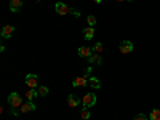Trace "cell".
I'll use <instances>...</instances> for the list:
<instances>
[{
    "label": "cell",
    "mask_w": 160,
    "mask_h": 120,
    "mask_svg": "<svg viewBox=\"0 0 160 120\" xmlns=\"http://www.w3.org/2000/svg\"><path fill=\"white\" fill-rule=\"evenodd\" d=\"M82 103L75 95H69V98H67V104H69V107H77V106Z\"/></svg>",
    "instance_id": "30bf717a"
},
{
    "label": "cell",
    "mask_w": 160,
    "mask_h": 120,
    "mask_svg": "<svg viewBox=\"0 0 160 120\" xmlns=\"http://www.w3.org/2000/svg\"><path fill=\"white\" fill-rule=\"evenodd\" d=\"M91 54H93L91 48H88V47H80V48H79V56H82V58H90Z\"/></svg>",
    "instance_id": "8fae6325"
},
{
    "label": "cell",
    "mask_w": 160,
    "mask_h": 120,
    "mask_svg": "<svg viewBox=\"0 0 160 120\" xmlns=\"http://www.w3.org/2000/svg\"><path fill=\"white\" fill-rule=\"evenodd\" d=\"M150 120H160V110L159 109H154L150 112Z\"/></svg>",
    "instance_id": "2e32d148"
},
{
    "label": "cell",
    "mask_w": 160,
    "mask_h": 120,
    "mask_svg": "<svg viewBox=\"0 0 160 120\" xmlns=\"http://www.w3.org/2000/svg\"><path fill=\"white\" fill-rule=\"evenodd\" d=\"M83 37H85L87 40H91L93 37H95V29H93V27H85V29H83Z\"/></svg>",
    "instance_id": "7c38bea8"
},
{
    "label": "cell",
    "mask_w": 160,
    "mask_h": 120,
    "mask_svg": "<svg viewBox=\"0 0 160 120\" xmlns=\"http://www.w3.org/2000/svg\"><path fill=\"white\" fill-rule=\"evenodd\" d=\"M88 61H90L91 64H101L102 59H101V56H99V53H95V54H91V56L88 58Z\"/></svg>",
    "instance_id": "4fadbf2b"
},
{
    "label": "cell",
    "mask_w": 160,
    "mask_h": 120,
    "mask_svg": "<svg viewBox=\"0 0 160 120\" xmlns=\"http://www.w3.org/2000/svg\"><path fill=\"white\" fill-rule=\"evenodd\" d=\"M55 10H56V13H58V15H61V16L69 15V13H70V8L66 5V3H63V2H56Z\"/></svg>",
    "instance_id": "3957f363"
},
{
    "label": "cell",
    "mask_w": 160,
    "mask_h": 120,
    "mask_svg": "<svg viewBox=\"0 0 160 120\" xmlns=\"http://www.w3.org/2000/svg\"><path fill=\"white\" fill-rule=\"evenodd\" d=\"M37 95H39V91H35V88H31V90L26 93V98H27V101H32Z\"/></svg>",
    "instance_id": "9a60e30c"
},
{
    "label": "cell",
    "mask_w": 160,
    "mask_h": 120,
    "mask_svg": "<svg viewBox=\"0 0 160 120\" xmlns=\"http://www.w3.org/2000/svg\"><path fill=\"white\" fill-rule=\"evenodd\" d=\"M72 86H77V88H82V86H87V75H79L72 80Z\"/></svg>",
    "instance_id": "5b68a950"
},
{
    "label": "cell",
    "mask_w": 160,
    "mask_h": 120,
    "mask_svg": "<svg viewBox=\"0 0 160 120\" xmlns=\"http://www.w3.org/2000/svg\"><path fill=\"white\" fill-rule=\"evenodd\" d=\"M133 120H147V117H146L144 114H139V115H136V117Z\"/></svg>",
    "instance_id": "44dd1931"
},
{
    "label": "cell",
    "mask_w": 160,
    "mask_h": 120,
    "mask_svg": "<svg viewBox=\"0 0 160 120\" xmlns=\"http://www.w3.org/2000/svg\"><path fill=\"white\" fill-rule=\"evenodd\" d=\"M93 50H95L96 53H101V51H102V50H104V48H102V43H101V42H98V43L95 45V48H93Z\"/></svg>",
    "instance_id": "ffe728a7"
},
{
    "label": "cell",
    "mask_w": 160,
    "mask_h": 120,
    "mask_svg": "<svg viewBox=\"0 0 160 120\" xmlns=\"http://www.w3.org/2000/svg\"><path fill=\"white\" fill-rule=\"evenodd\" d=\"M90 110H88V107H83V110H82V114H80V117H82L83 120H87V119H90Z\"/></svg>",
    "instance_id": "e0dca14e"
},
{
    "label": "cell",
    "mask_w": 160,
    "mask_h": 120,
    "mask_svg": "<svg viewBox=\"0 0 160 120\" xmlns=\"http://www.w3.org/2000/svg\"><path fill=\"white\" fill-rule=\"evenodd\" d=\"M21 8H22V0H10V10L13 13L19 11Z\"/></svg>",
    "instance_id": "9c48e42d"
},
{
    "label": "cell",
    "mask_w": 160,
    "mask_h": 120,
    "mask_svg": "<svg viewBox=\"0 0 160 120\" xmlns=\"http://www.w3.org/2000/svg\"><path fill=\"white\" fill-rule=\"evenodd\" d=\"M24 82H26V85L29 86V88H35V86H39V85H37V75H35V74H27L26 78H24Z\"/></svg>",
    "instance_id": "277c9868"
},
{
    "label": "cell",
    "mask_w": 160,
    "mask_h": 120,
    "mask_svg": "<svg viewBox=\"0 0 160 120\" xmlns=\"http://www.w3.org/2000/svg\"><path fill=\"white\" fill-rule=\"evenodd\" d=\"M133 51V43L130 42V40H125V42H122L120 43V53H123V54H128Z\"/></svg>",
    "instance_id": "8992f818"
},
{
    "label": "cell",
    "mask_w": 160,
    "mask_h": 120,
    "mask_svg": "<svg viewBox=\"0 0 160 120\" xmlns=\"http://www.w3.org/2000/svg\"><path fill=\"white\" fill-rule=\"evenodd\" d=\"M39 96H46L48 95V86H39Z\"/></svg>",
    "instance_id": "ac0fdd59"
},
{
    "label": "cell",
    "mask_w": 160,
    "mask_h": 120,
    "mask_svg": "<svg viewBox=\"0 0 160 120\" xmlns=\"http://www.w3.org/2000/svg\"><path fill=\"white\" fill-rule=\"evenodd\" d=\"M93 2H95V3H101L102 0H93Z\"/></svg>",
    "instance_id": "603a6c76"
},
{
    "label": "cell",
    "mask_w": 160,
    "mask_h": 120,
    "mask_svg": "<svg viewBox=\"0 0 160 120\" xmlns=\"http://www.w3.org/2000/svg\"><path fill=\"white\" fill-rule=\"evenodd\" d=\"M95 24H96V18L93 16V15H90V16H88V26H90V27H93Z\"/></svg>",
    "instance_id": "d6986e66"
},
{
    "label": "cell",
    "mask_w": 160,
    "mask_h": 120,
    "mask_svg": "<svg viewBox=\"0 0 160 120\" xmlns=\"http://www.w3.org/2000/svg\"><path fill=\"white\" fill-rule=\"evenodd\" d=\"M88 83H90V86H91V88H101V82L99 80H98V78L96 77H90V80H88Z\"/></svg>",
    "instance_id": "5bb4252c"
},
{
    "label": "cell",
    "mask_w": 160,
    "mask_h": 120,
    "mask_svg": "<svg viewBox=\"0 0 160 120\" xmlns=\"http://www.w3.org/2000/svg\"><path fill=\"white\" fill-rule=\"evenodd\" d=\"M13 34H15V27L13 26H3V29H2V37L3 39H10Z\"/></svg>",
    "instance_id": "ba28073f"
},
{
    "label": "cell",
    "mask_w": 160,
    "mask_h": 120,
    "mask_svg": "<svg viewBox=\"0 0 160 120\" xmlns=\"http://www.w3.org/2000/svg\"><path fill=\"white\" fill-rule=\"evenodd\" d=\"M82 104H83V107H93V106L96 104V95L95 93H87L82 99Z\"/></svg>",
    "instance_id": "7a4b0ae2"
},
{
    "label": "cell",
    "mask_w": 160,
    "mask_h": 120,
    "mask_svg": "<svg viewBox=\"0 0 160 120\" xmlns=\"http://www.w3.org/2000/svg\"><path fill=\"white\" fill-rule=\"evenodd\" d=\"M32 110H35V104L32 103V101H27V103H22V106H21V112H22V114L32 112Z\"/></svg>",
    "instance_id": "52a82bcc"
},
{
    "label": "cell",
    "mask_w": 160,
    "mask_h": 120,
    "mask_svg": "<svg viewBox=\"0 0 160 120\" xmlns=\"http://www.w3.org/2000/svg\"><path fill=\"white\" fill-rule=\"evenodd\" d=\"M8 103H10V106L13 109H16V107H21L22 106V99L18 93H10V96H8Z\"/></svg>",
    "instance_id": "6da1fadb"
},
{
    "label": "cell",
    "mask_w": 160,
    "mask_h": 120,
    "mask_svg": "<svg viewBox=\"0 0 160 120\" xmlns=\"http://www.w3.org/2000/svg\"><path fill=\"white\" fill-rule=\"evenodd\" d=\"M70 13H72V15H74V16H77V18L80 16V11H75V10H70Z\"/></svg>",
    "instance_id": "7402d4cb"
},
{
    "label": "cell",
    "mask_w": 160,
    "mask_h": 120,
    "mask_svg": "<svg viewBox=\"0 0 160 120\" xmlns=\"http://www.w3.org/2000/svg\"><path fill=\"white\" fill-rule=\"evenodd\" d=\"M117 2H125V0H117Z\"/></svg>",
    "instance_id": "cb8c5ba5"
}]
</instances>
